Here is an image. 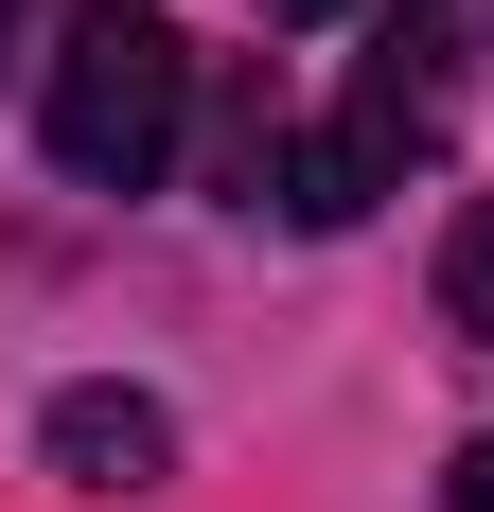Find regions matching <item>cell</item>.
<instances>
[{
  "label": "cell",
  "mask_w": 494,
  "mask_h": 512,
  "mask_svg": "<svg viewBox=\"0 0 494 512\" xmlns=\"http://www.w3.org/2000/svg\"><path fill=\"white\" fill-rule=\"evenodd\" d=\"M36 106H53V177H71V195H159V159L195 124V36L142 18V0H89V18L53 36Z\"/></svg>",
  "instance_id": "1"
},
{
  "label": "cell",
  "mask_w": 494,
  "mask_h": 512,
  "mask_svg": "<svg viewBox=\"0 0 494 512\" xmlns=\"http://www.w3.org/2000/svg\"><path fill=\"white\" fill-rule=\"evenodd\" d=\"M442 53H459V0H389V18H371V71H353V106L318 124V142H283V159H265L283 230H353V212L389 195L406 159L442 142Z\"/></svg>",
  "instance_id": "2"
},
{
  "label": "cell",
  "mask_w": 494,
  "mask_h": 512,
  "mask_svg": "<svg viewBox=\"0 0 494 512\" xmlns=\"http://www.w3.org/2000/svg\"><path fill=\"white\" fill-rule=\"evenodd\" d=\"M53 477H71V495H159V477H177V407H159V389H53Z\"/></svg>",
  "instance_id": "3"
},
{
  "label": "cell",
  "mask_w": 494,
  "mask_h": 512,
  "mask_svg": "<svg viewBox=\"0 0 494 512\" xmlns=\"http://www.w3.org/2000/svg\"><path fill=\"white\" fill-rule=\"evenodd\" d=\"M442 318H459V336L494 354V195H477V212L442 230Z\"/></svg>",
  "instance_id": "4"
},
{
  "label": "cell",
  "mask_w": 494,
  "mask_h": 512,
  "mask_svg": "<svg viewBox=\"0 0 494 512\" xmlns=\"http://www.w3.org/2000/svg\"><path fill=\"white\" fill-rule=\"evenodd\" d=\"M18 71H53V53H36V0H0V89H18Z\"/></svg>",
  "instance_id": "5"
},
{
  "label": "cell",
  "mask_w": 494,
  "mask_h": 512,
  "mask_svg": "<svg viewBox=\"0 0 494 512\" xmlns=\"http://www.w3.org/2000/svg\"><path fill=\"white\" fill-rule=\"evenodd\" d=\"M442 512H494V442H459V477H442Z\"/></svg>",
  "instance_id": "6"
},
{
  "label": "cell",
  "mask_w": 494,
  "mask_h": 512,
  "mask_svg": "<svg viewBox=\"0 0 494 512\" xmlns=\"http://www.w3.org/2000/svg\"><path fill=\"white\" fill-rule=\"evenodd\" d=\"M265 18H336V0H265Z\"/></svg>",
  "instance_id": "7"
}]
</instances>
